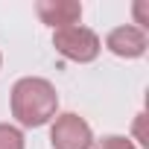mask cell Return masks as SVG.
I'll use <instances>...</instances> for the list:
<instances>
[{
  "instance_id": "8992f818",
  "label": "cell",
  "mask_w": 149,
  "mask_h": 149,
  "mask_svg": "<svg viewBox=\"0 0 149 149\" xmlns=\"http://www.w3.org/2000/svg\"><path fill=\"white\" fill-rule=\"evenodd\" d=\"M0 149H26L24 132L12 123H0Z\"/></svg>"
},
{
  "instance_id": "52a82bcc",
  "label": "cell",
  "mask_w": 149,
  "mask_h": 149,
  "mask_svg": "<svg viewBox=\"0 0 149 149\" xmlns=\"http://www.w3.org/2000/svg\"><path fill=\"white\" fill-rule=\"evenodd\" d=\"M100 149H137V146H134L132 137H126V134H105V137L100 140Z\"/></svg>"
},
{
  "instance_id": "7a4b0ae2",
  "label": "cell",
  "mask_w": 149,
  "mask_h": 149,
  "mask_svg": "<svg viewBox=\"0 0 149 149\" xmlns=\"http://www.w3.org/2000/svg\"><path fill=\"white\" fill-rule=\"evenodd\" d=\"M53 47L58 56H64L67 61H76V64H88L100 56L102 50V41L100 35L91 29V26H64V29H56L53 32Z\"/></svg>"
},
{
  "instance_id": "277c9868",
  "label": "cell",
  "mask_w": 149,
  "mask_h": 149,
  "mask_svg": "<svg viewBox=\"0 0 149 149\" xmlns=\"http://www.w3.org/2000/svg\"><path fill=\"white\" fill-rule=\"evenodd\" d=\"M149 47V38L140 26L134 24H123V26H114L108 35H105V50L120 56V58H140Z\"/></svg>"
},
{
  "instance_id": "ba28073f",
  "label": "cell",
  "mask_w": 149,
  "mask_h": 149,
  "mask_svg": "<svg viewBox=\"0 0 149 149\" xmlns=\"http://www.w3.org/2000/svg\"><path fill=\"white\" fill-rule=\"evenodd\" d=\"M0 64H3V53H0Z\"/></svg>"
},
{
  "instance_id": "6da1fadb",
  "label": "cell",
  "mask_w": 149,
  "mask_h": 149,
  "mask_svg": "<svg viewBox=\"0 0 149 149\" xmlns=\"http://www.w3.org/2000/svg\"><path fill=\"white\" fill-rule=\"evenodd\" d=\"M9 105H12V117L24 129H38L53 123V117L58 114V94L50 79L24 76L12 85Z\"/></svg>"
},
{
  "instance_id": "5b68a950",
  "label": "cell",
  "mask_w": 149,
  "mask_h": 149,
  "mask_svg": "<svg viewBox=\"0 0 149 149\" xmlns=\"http://www.w3.org/2000/svg\"><path fill=\"white\" fill-rule=\"evenodd\" d=\"M35 12H38L41 24L53 26V32L64 29V26H76L82 21V3L79 0H38Z\"/></svg>"
},
{
  "instance_id": "3957f363",
  "label": "cell",
  "mask_w": 149,
  "mask_h": 149,
  "mask_svg": "<svg viewBox=\"0 0 149 149\" xmlns=\"http://www.w3.org/2000/svg\"><path fill=\"white\" fill-rule=\"evenodd\" d=\"M50 143H53V149H91L94 132L85 117H79L76 111H64V114L53 117Z\"/></svg>"
}]
</instances>
